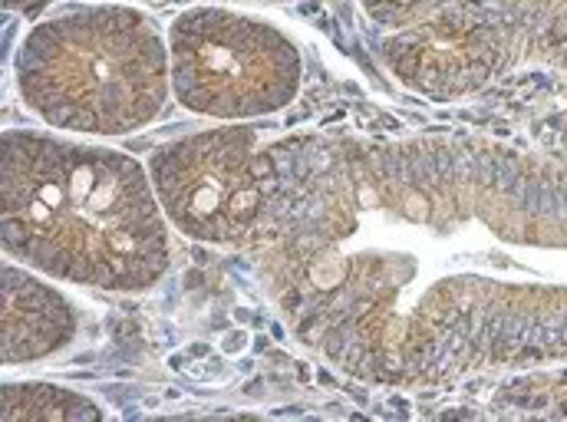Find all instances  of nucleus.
<instances>
[{
  "label": "nucleus",
  "instance_id": "obj_5",
  "mask_svg": "<svg viewBox=\"0 0 567 422\" xmlns=\"http://www.w3.org/2000/svg\"><path fill=\"white\" fill-rule=\"evenodd\" d=\"M76 337L73 303L50 284L3 265V363L20 367L60 353Z\"/></svg>",
  "mask_w": 567,
  "mask_h": 422
},
{
  "label": "nucleus",
  "instance_id": "obj_4",
  "mask_svg": "<svg viewBox=\"0 0 567 422\" xmlns=\"http://www.w3.org/2000/svg\"><path fill=\"white\" fill-rule=\"evenodd\" d=\"M258 155V136L248 126L158 145L148 155V175L165 218L192 241L248 248L265 202Z\"/></svg>",
  "mask_w": 567,
  "mask_h": 422
},
{
  "label": "nucleus",
  "instance_id": "obj_1",
  "mask_svg": "<svg viewBox=\"0 0 567 422\" xmlns=\"http://www.w3.org/2000/svg\"><path fill=\"white\" fill-rule=\"evenodd\" d=\"M3 158V251L56 281L142 294L172 265L168 218L126 152L10 130Z\"/></svg>",
  "mask_w": 567,
  "mask_h": 422
},
{
  "label": "nucleus",
  "instance_id": "obj_3",
  "mask_svg": "<svg viewBox=\"0 0 567 422\" xmlns=\"http://www.w3.org/2000/svg\"><path fill=\"white\" fill-rule=\"evenodd\" d=\"M172 93L195 116L245 123L287 110L303 80L297 47L268 20L192 7L168 27Z\"/></svg>",
  "mask_w": 567,
  "mask_h": 422
},
{
  "label": "nucleus",
  "instance_id": "obj_2",
  "mask_svg": "<svg viewBox=\"0 0 567 422\" xmlns=\"http://www.w3.org/2000/svg\"><path fill=\"white\" fill-rule=\"evenodd\" d=\"M13 76L20 100L47 126L130 136L168 103V40L136 7L80 3L43 17L23 37Z\"/></svg>",
  "mask_w": 567,
  "mask_h": 422
},
{
  "label": "nucleus",
  "instance_id": "obj_7",
  "mask_svg": "<svg viewBox=\"0 0 567 422\" xmlns=\"http://www.w3.org/2000/svg\"><path fill=\"white\" fill-rule=\"evenodd\" d=\"M251 3H287V0H251Z\"/></svg>",
  "mask_w": 567,
  "mask_h": 422
},
{
  "label": "nucleus",
  "instance_id": "obj_6",
  "mask_svg": "<svg viewBox=\"0 0 567 422\" xmlns=\"http://www.w3.org/2000/svg\"><path fill=\"white\" fill-rule=\"evenodd\" d=\"M0 400L3 422H90L106 416L93 400L53 383H7Z\"/></svg>",
  "mask_w": 567,
  "mask_h": 422
}]
</instances>
